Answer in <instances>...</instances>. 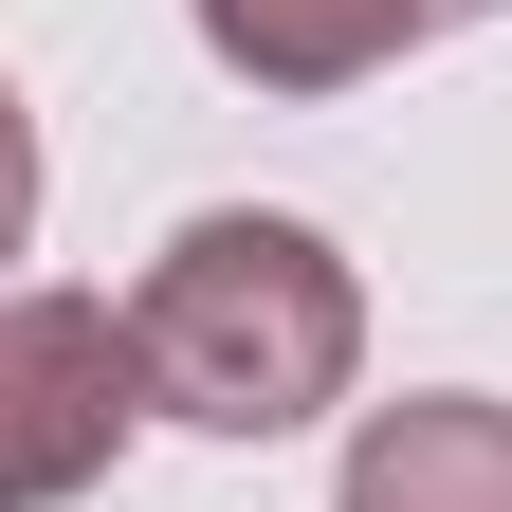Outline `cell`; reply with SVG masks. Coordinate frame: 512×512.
<instances>
[{
  "mask_svg": "<svg viewBox=\"0 0 512 512\" xmlns=\"http://www.w3.org/2000/svg\"><path fill=\"white\" fill-rule=\"evenodd\" d=\"M128 348H147V421L293 439V421L348 403L366 293H348V256L311 238V220H275V202H202V220L147 256V293H128Z\"/></svg>",
  "mask_w": 512,
  "mask_h": 512,
  "instance_id": "6da1fadb",
  "label": "cell"
},
{
  "mask_svg": "<svg viewBox=\"0 0 512 512\" xmlns=\"http://www.w3.org/2000/svg\"><path fill=\"white\" fill-rule=\"evenodd\" d=\"M128 421H147V348L110 293H0V512H74Z\"/></svg>",
  "mask_w": 512,
  "mask_h": 512,
  "instance_id": "7a4b0ae2",
  "label": "cell"
},
{
  "mask_svg": "<svg viewBox=\"0 0 512 512\" xmlns=\"http://www.w3.org/2000/svg\"><path fill=\"white\" fill-rule=\"evenodd\" d=\"M183 19H202V55L256 74V92H348V74H384V55L494 19V0H183Z\"/></svg>",
  "mask_w": 512,
  "mask_h": 512,
  "instance_id": "3957f363",
  "label": "cell"
},
{
  "mask_svg": "<svg viewBox=\"0 0 512 512\" xmlns=\"http://www.w3.org/2000/svg\"><path fill=\"white\" fill-rule=\"evenodd\" d=\"M330 512H512V403H384L348 439V494Z\"/></svg>",
  "mask_w": 512,
  "mask_h": 512,
  "instance_id": "277c9868",
  "label": "cell"
},
{
  "mask_svg": "<svg viewBox=\"0 0 512 512\" xmlns=\"http://www.w3.org/2000/svg\"><path fill=\"white\" fill-rule=\"evenodd\" d=\"M37 238V128H19V74H0V256Z\"/></svg>",
  "mask_w": 512,
  "mask_h": 512,
  "instance_id": "5b68a950",
  "label": "cell"
}]
</instances>
